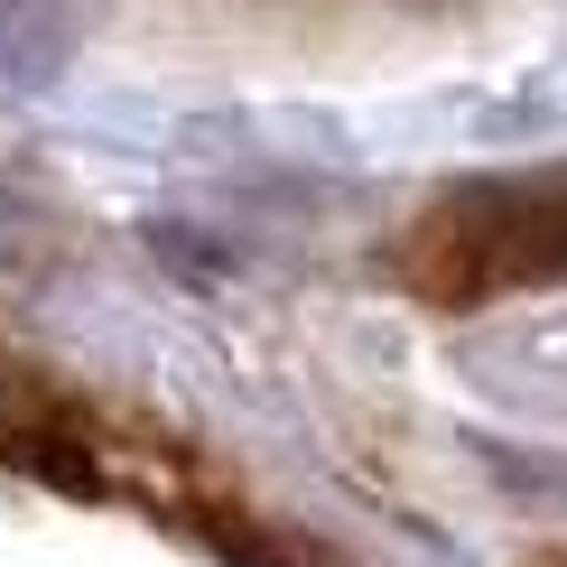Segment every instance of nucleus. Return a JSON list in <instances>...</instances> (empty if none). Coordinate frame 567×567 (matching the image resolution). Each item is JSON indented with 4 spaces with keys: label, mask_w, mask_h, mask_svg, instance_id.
Wrapping results in <instances>:
<instances>
[{
    "label": "nucleus",
    "mask_w": 567,
    "mask_h": 567,
    "mask_svg": "<svg viewBox=\"0 0 567 567\" xmlns=\"http://www.w3.org/2000/svg\"><path fill=\"white\" fill-rule=\"evenodd\" d=\"M0 456H10V465H38V475L84 484V456H75V446H65V429H56V400L19 372L10 353H0Z\"/></svg>",
    "instance_id": "f257e3e1"
}]
</instances>
